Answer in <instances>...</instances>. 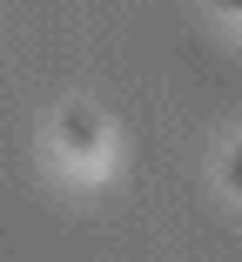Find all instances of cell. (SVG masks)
I'll return each mask as SVG.
<instances>
[{"mask_svg": "<svg viewBox=\"0 0 242 262\" xmlns=\"http://www.w3.org/2000/svg\"><path fill=\"white\" fill-rule=\"evenodd\" d=\"M54 141H61V155L74 168H101V155H108V135H101V121H94L87 108H61Z\"/></svg>", "mask_w": 242, "mask_h": 262, "instance_id": "obj_1", "label": "cell"}, {"mask_svg": "<svg viewBox=\"0 0 242 262\" xmlns=\"http://www.w3.org/2000/svg\"><path fill=\"white\" fill-rule=\"evenodd\" d=\"M222 182H229V188H235V195H242V141H235V148H229V162H222Z\"/></svg>", "mask_w": 242, "mask_h": 262, "instance_id": "obj_2", "label": "cell"}, {"mask_svg": "<svg viewBox=\"0 0 242 262\" xmlns=\"http://www.w3.org/2000/svg\"><path fill=\"white\" fill-rule=\"evenodd\" d=\"M215 7H229V14H242V0H215Z\"/></svg>", "mask_w": 242, "mask_h": 262, "instance_id": "obj_3", "label": "cell"}]
</instances>
